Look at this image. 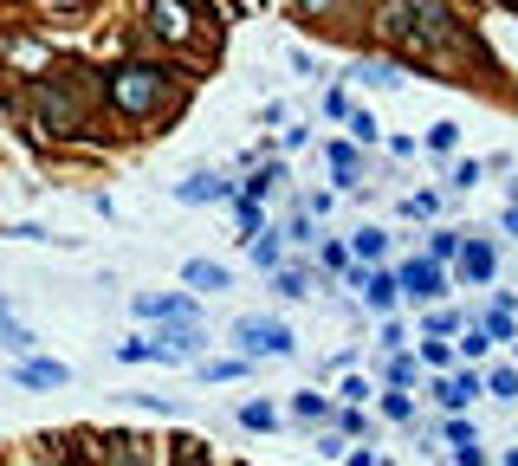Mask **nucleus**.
Listing matches in <instances>:
<instances>
[{
    "instance_id": "nucleus-7",
    "label": "nucleus",
    "mask_w": 518,
    "mask_h": 466,
    "mask_svg": "<svg viewBox=\"0 0 518 466\" xmlns=\"http://www.w3.org/2000/svg\"><path fill=\"white\" fill-rule=\"evenodd\" d=\"M136 311L156 318V324H195V305H188V298H169V292H143V298H136Z\"/></svg>"
},
{
    "instance_id": "nucleus-2",
    "label": "nucleus",
    "mask_w": 518,
    "mask_h": 466,
    "mask_svg": "<svg viewBox=\"0 0 518 466\" xmlns=\"http://www.w3.org/2000/svg\"><path fill=\"white\" fill-rule=\"evenodd\" d=\"M111 104H117V117H156V111H169V98H175V85H169V72L162 65H117L111 72Z\"/></svg>"
},
{
    "instance_id": "nucleus-5",
    "label": "nucleus",
    "mask_w": 518,
    "mask_h": 466,
    "mask_svg": "<svg viewBox=\"0 0 518 466\" xmlns=\"http://www.w3.org/2000/svg\"><path fill=\"white\" fill-rule=\"evenodd\" d=\"M13 382H20V389H65V382H72V369H65L59 356H26V363L13 369Z\"/></svg>"
},
{
    "instance_id": "nucleus-35",
    "label": "nucleus",
    "mask_w": 518,
    "mask_h": 466,
    "mask_svg": "<svg viewBox=\"0 0 518 466\" xmlns=\"http://www.w3.org/2000/svg\"><path fill=\"white\" fill-rule=\"evenodd\" d=\"M454 324H460L454 311H428V337H447V331H454Z\"/></svg>"
},
{
    "instance_id": "nucleus-31",
    "label": "nucleus",
    "mask_w": 518,
    "mask_h": 466,
    "mask_svg": "<svg viewBox=\"0 0 518 466\" xmlns=\"http://www.w3.org/2000/svg\"><path fill=\"white\" fill-rule=\"evenodd\" d=\"M350 136H357V143H376V117L370 111H350Z\"/></svg>"
},
{
    "instance_id": "nucleus-45",
    "label": "nucleus",
    "mask_w": 518,
    "mask_h": 466,
    "mask_svg": "<svg viewBox=\"0 0 518 466\" xmlns=\"http://www.w3.org/2000/svg\"><path fill=\"white\" fill-rule=\"evenodd\" d=\"M512 201H518V175H512Z\"/></svg>"
},
{
    "instance_id": "nucleus-27",
    "label": "nucleus",
    "mask_w": 518,
    "mask_h": 466,
    "mask_svg": "<svg viewBox=\"0 0 518 466\" xmlns=\"http://www.w3.org/2000/svg\"><path fill=\"white\" fill-rule=\"evenodd\" d=\"M272 285H279L285 298H305V292H311V285H305V272H298V266H285V272H279V279H272Z\"/></svg>"
},
{
    "instance_id": "nucleus-9",
    "label": "nucleus",
    "mask_w": 518,
    "mask_h": 466,
    "mask_svg": "<svg viewBox=\"0 0 518 466\" xmlns=\"http://www.w3.org/2000/svg\"><path fill=\"white\" fill-rule=\"evenodd\" d=\"M493 266H499V259H493V246H486V240H467V246H460V279L486 285V279H493Z\"/></svg>"
},
{
    "instance_id": "nucleus-36",
    "label": "nucleus",
    "mask_w": 518,
    "mask_h": 466,
    "mask_svg": "<svg viewBox=\"0 0 518 466\" xmlns=\"http://www.w3.org/2000/svg\"><path fill=\"white\" fill-rule=\"evenodd\" d=\"M447 356H454V344H421V363H428V369H441Z\"/></svg>"
},
{
    "instance_id": "nucleus-16",
    "label": "nucleus",
    "mask_w": 518,
    "mask_h": 466,
    "mask_svg": "<svg viewBox=\"0 0 518 466\" xmlns=\"http://www.w3.org/2000/svg\"><path fill=\"white\" fill-rule=\"evenodd\" d=\"M486 337H499V344H512V337H518L512 305H493V311H486Z\"/></svg>"
},
{
    "instance_id": "nucleus-4",
    "label": "nucleus",
    "mask_w": 518,
    "mask_h": 466,
    "mask_svg": "<svg viewBox=\"0 0 518 466\" xmlns=\"http://www.w3.org/2000/svg\"><path fill=\"white\" fill-rule=\"evenodd\" d=\"M395 292H408V298H441L447 279H441V266H434V259H408V266L395 272Z\"/></svg>"
},
{
    "instance_id": "nucleus-28",
    "label": "nucleus",
    "mask_w": 518,
    "mask_h": 466,
    "mask_svg": "<svg viewBox=\"0 0 518 466\" xmlns=\"http://www.w3.org/2000/svg\"><path fill=\"white\" fill-rule=\"evenodd\" d=\"M486 344H493V337H486V331H467V337H454V350L467 356V363H473V356H486Z\"/></svg>"
},
{
    "instance_id": "nucleus-23",
    "label": "nucleus",
    "mask_w": 518,
    "mask_h": 466,
    "mask_svg": "<svg viewBox=\"0 0 518 466\" xmlns=\"http://www.w3.org/2000/svg\"><path fill=\"white\" fill-rule=\"evenodd\" d=\"M0 344H7L13 356H26L33 350V331H26V324H0Z\"/></svg>"
},
{
    "instance_id": "nucleus-42",
    "label": "nucleus",
    "mask_w": 518,
    "mask_h": 466,
    "mask_svg": "<svg viewBox=\"0 0 518 466\" xmlns=\"http://www.w3.org/2000/svg\"><path fill=\"white\" fill-rule=\"evenodd\" d=\"M506 466H518V447H512V454H506Z\"/></svg>"
},
{
    "instance_id": "nucleus-13",
    "label": "nucleus",
    "mask_w": 518,
    "mask_h": 466,
    "mask_svg": "<svg viewBox=\"0 0 518 466\" xmlns=\"http://www.w3.org/2000/svg\"><path fill=\"white\" fill-rule=\"evenodd\" d=\"M331 175H337V182H344V188H357L363 162H357V149H350V143H331Z\"/></svg>"
},
{
    "instance_id": "nucleus-47",
    "label": "nucleus",
    "mask_w": 518,
    "mask_h": 466,
    "mask_svg": "<svg viewBox=\"0 0 518 466\" xmlns=\"http://www.w3.org/2000/svg\"><path fill=\"white\" fill-rule=\"evenodd\" d=\"M506 7H512V0H506Z\"/></svg>"
},
{
    "instance_id": "nucleus-41",
    "label": "nucleus",
    "mask_w": 518,
    "mask_h": 466,
    "mask_svg": "<svg viewBox=\"0 0 518 466\" xmlns=\"http://www.w3.org/2000/svg\"><path fill=\"white\" fill-rule=\"evenodd\" d=\"M298 7H311V13H318V7H331V0H298Z\"/></svg>"
},
{
    "instance_id": "nucleus-20",
    "label": "nucleus",
    "mask_w": 518,
    "mask_h": 466,
    "mask_svg": "<svg viewBox=\"0 0 518 466\" xmlns=\"http://www.w3.org/2000/svg\"><path fill=\"white\" fill-rule=\"evenodd\" d=\"M454 253H460V233H454V227H441V233L428 240V253H421V259H434V266H441V259H454Z\"/></svg>"
},
{
    "instance_id": "nucleus-26",
    "label": "nucleus",
    "mask_w": 518,
    "mask_h": 466,
    "mask_svg": "<svg viewBox=\"0 0 518 466\" xmlns=\"http://www.w3.org/2000/svg\"><path fill=\"white\" fill-rule=\"evenodd\" d=\"M383 376L395 382V389H402V382H415V356H402V350H395V356H389V369H383Z\"/></svg>"
},
{
    "instance_id": "nucleus-21",
    "label": "nucleus",
    "mask_w": 518,
    "mask_h": 466,
    "mask_svg": "<svg viewBox=\"0 0 518 466\" xmlns=\"http://www.w3.org/2000/svg\"><path fill=\"white\" fill-rule=\"evenodd\" d=\"M240 428H253V434H266V428H279V415H272L266 402H247L240 408Z\"/></svg>"
},
{
    "instance_id": "nucleus-48",
    "label": "nucleus",
    "mask_w": 518,
    "mask_h": 466,
    "mask_svg": "<svg viewBox=\"0 0 518 466\" xmlns=\"http://www.w3.org/2000/svg\"><path fill=\"white\" fill-rule=\"evenodd\" d=\"M512 7H518V0H512Z\"/></svg>"
},
{
    "instance_id": "nucleus-18",
    "label": "nucleus",
    "mask_w": 518,
    "mask_h": 466,
    "mask_svg": "<svg viewBox=\"0 0 518 466\" xmlns=\"http://www.w3.org/2000/svg\"><path fill=\"white\" fill-rule=\"evenodd\" d=\"M480 175H486V162H473V156H467V162H454V175H447V188H454V195H467V188L480 182Z\"/></svg>"
},
{
    "instance_id": "nucleus-22",
    "label": "nucleus",
    "mask_w": 518,
    "mask_h": 466,
    "mask_svg": "<svg viewBox=\"0 0 518 466\" xmlns=\"http://www.w3.org/2000/svg\"><path fill=\"white\" fill-rule=\"evenodd\" d=\"M350 253H357V259H383V233H376V227H363L357 240H350Z\"/></svg>"
},
{
    "instance_id": "nucleus-32",
    "label": "nucleus",
    "mask_w": 518,
    "mask_h": 466,
    "mask_svg": "<svg viewBox=\"0 0 518 466\" xmlns=\"http://www.w3.org/2000/svg\"><path fill=\"white\" fill-rule=\"evenodd\" d=\"M117 356H124V363H149V356H156V344H143V337H130V344H117Z\"/></svg>"
},
{
    "instance_id": "nucleus-12",
    "label": "nucleus",
    "mask_w": 518,
    "mask_h": 466,
    "mask_svg": "<svg viewBox=\"0 0 518 466\" xmlns=\"http://www.w3.org/2000/svg\"><path fill=\"white\" fill-rule=\"evenodd\" d=\"M363 298H370V311H389L395 305V272H383V266H376V272H363Z\"/></svg>"
},
{
    "instance_id": "nucleus-40",
    "label": "nucleus",
    "mask_w": 518,
    "mask_h": 466,
    "mask_svg": "<svg viewBox=\"0 0 518 466\" xmlns=\"http://www.w3.org/2000/svg\"><path fill=\"white\" fill-rule=\"evenodd\" d=\"M499 227H506V233H518V201H512L506 214H499Z\"/></svg>"
},
{
    "instance_id": "nucleus-38",
    "label": "nucleus",
    "mask_w": 518,
    "mask_h": 466,
    "mask_svg": "<svg viewBox=\"0 0 518 466\" xmlns=\"http://www.w3.org/2000/svg\"><path fill=\"white\" fill-rule=\"evenodd\" d=\"M454 466H486V454H480V447H460V454H454Z\"/></svg>"
},
{
    "instance_id": "nucleus-24",
    "label": "nucleus",
    "mask_w": 518,
    "mask_h": 466,
    "mask_svg": "<svg viewBox=\"0 0 518 466\" xmlns=\"http://www.w3.org/2000/svg\"><path fill=\"white\" fill-rule=\"evenodd\" d=\"M383 415H389V421H415V402H408L402 389H389V395H383Z\"/></svg>"
},
{
    "instance_id": "nucleus-8",
    "label": "nucleus",
    "mask_w": 518,
    "mask_h": 466,
    "mask_svg": "<svg viewBox=\"0 0 518 466\" xmlns=\"http://www.w3.org/2000/svg\"><path fill=\"white\" fill-rule=\"evenodd\" d=\"M175 201H234V182H221V175H188V182H175Z\"/></svg>"
},
{
    "instance_id": "nucleus-44",
    "label": "nucleus",
    "mask_w": 518,
    "mask_h": 466,
    "mask_svg": "<svg viewBox=\"0 0 518 466\" xmlns=\"http://www.w3.org/2000/svg\"><path fill=\"white\" fill-rule=\"evenodd\" d=\"M0 324H7V298H0Z\"/></svg>"
},
{
    "instance_id": "nucleus-29",
    "label": "nucleus",
    "mask_w": 518,
    "mask_h": 466,
    "mask_svg": "<svg viewBox=\"0 0 518 466\" xmlns=\"http://www.w3.org/2000/svg\"><path fill=\"white\" fill-rule=\"evenodd\" d=\"M337 434H363V441H370V415H357V408H344V415H337Z\"/></svg>"
},
{
    "instance_id": "nucleus-3",
    "label": "nucleus",
    "mask_w": 518,
    "mask_h": 466,
    "mask_svg": "<svg viewBox=\"0 0 518 466\" xmlns=\"http://www.w3.org/2000/svg\"><path fill=\"white\" fill-rule=\"evenodd\" d=\"M234 344L247 356H292V331L272 324V318H240L234 324Z\"/></svg>"
},
{
    "instance_id": "nucleus-6",
    "label": "nucleus",
    "mask_w": 518,
    "mask_h": 466,
    "mask_svg": "<svg viewBox=\"0 0 518 466\" xmlns=\"http://www.w3.org/2000/svg\"><path fill=\"white\" fill-rule=\"evenodd\" d=\"M473 395H486L480 369H460V376H441V382H434V402H441V408H467Z\"/></svg>"
},
{
    "instance_id": "nucleus-10",
    "label": "nucleus",
    "mask_w": 518,
    "mask_h": 466,
    "mask_svg": "<svg viewBox=\"0 0 518 466\" xmlns=\"http://www.w3.org/2000/svg\"><path fill=\"white\" fill-rule=\"evenodd\" d=\"M149 20H156L162 39H188L195 26H188V7H175V0H149Z\"/></svg>"
},
{
    "instance_id": "nucleus-34",
    "label": "nucleus",
    "mask_w": 518,
    "mask_h": 466,
    "mask_svg": "<svg viewBox=\"0 0 518 466\" xmlns=\"http://www.w3.org/2000/svg\"><path fill=\"white\" fill-rule=\"evenodd\" d=\"M447 441H454V454H460V447H473L480 434H473V421H454V428H447Z\"/></svg>"
},
{
    "instance_id": "nucleus-30",
    "label": "nucleus",
    "mask_w": 518,
    "mask_h": 466,
    "mask_svg": "<svg viewBox=\"0 0 518 466\" xmlns=\"http://www.w3.org/2000/svg\"><path fill=\"white\" fill-rule=\"evenodd\" d=\"M460 143V123H434L428 130V149H454Z\"/></svg>"
},
{
    "instance_id": "nucleus-46",
    "label": "nucleus",
    "mask_w": 518,
    "mask_h": 466,
    "mask_svg": "<svg viewBox=\"0 0 518 466\" xmlns=\"http://www.w3.org/2000/svg\"><path fill=\"white\" fill-rule=\"evenodd\" d=\"M512 344H518V337H512Z\"/></svg>"
},
{
    "instance_id": "nucleus-19",
    "label": "nucleus",
    "mask_w": 518,
    "mask_h": 466,
    "mask_svg": "<svg viewBox=\"0 0 518 466\" xmlns=\"http://www.w3.org/2000/svg\"><path fill=\"white\" fill-rule=\"evenodd\" d=\"M350 78H363V85H402V72L395 65H383V59H370V65H357Z\"/></svg>"
},
{
    "instance_id": "nucleus-11",
    "label": "nucleus",
    "mask_w": 518,
    "mask_h": 466,
    "mask_svg": "<svg viewBox=\"0 0 518 466\" xmlns=\"http://www.w3.org/2000/svg\"><path fill=\"white\" fill-rule=\"evenodd\" d=\"M182 279L195 285V292H227V266H221V259H188Z\"/></svg>"
},
{
    "instance_id": "nucleus-43",
    "label": "nucleus",
    "mask_w": 518,
    "mask_h": 466,
    "mask_svg": "<svg viewBox=\"0 0 518 466\" xmlns=\"http://www.w3.org/2000/svg\"><path fill=\"white\" fill-rule=\"evenodd\" d=\"M175 7H201V0H175Z\"/></svg>"
},
{
    "instance_id": "nucleus-1",
    "label": "nucleus",
    "mask_w": 518,
    "mask_h": 466,
    "mask_svg": "<svg viewBox=\"0 0 518 466\" xmlns=\"http://www.w3.org/2000/svg\"><path fill=\"white\" fill-rule=\"evenodd\" d=\"M383 33L408 52H428V46H441V39L454 33V13H447V0H389Z\"/></svg>"
},
{
    "instance_id": "nucleus-17",
    "label": "nucleus",
    "mask_w": 518,
    "mask_h": 466,
    "mask_svg": "<svg viewBox=\"0 0 518 466\" xmlns=\"http://www.w3.org/2000/svg\"><path fill=\"white\" fill-rule=\"evenodd\" d=\"M486 395H499V402H518V369H493V376H480Z\"/></svg>"
},
{
    "instance_id": "nucleus-14",
    "label": "nucleus",
    "mask_w": 518,
    "mask_h": 466,
    "mask_svg": "<svg viewBox=\"0 0 518 466\" xmlns=\"http://www.w3.org/2000/svg\"><path fill=\"white\" fill-rule=\"evenodd\" d=\"M285 182V169H279V162H272V169H259L253 175V182H240V201H266L272 195V188H279Z\"/></svg>"
},
{
    "instance_id": "nucleus-37",
    "label": "nucleus",
    "mask_w": 518,
    "mask_h": 466,
    "mask_svg": "<svg viewBox=\"0 0 518 466\" xmlns=\"http://www.w3.org/2000/svg\"><path fill=\"white\" fill-rule=\"evenodd\" d=\"M324 266H331V272H344V266H350V253H344L337 240H324Z\"/></svg>"
},
{
    "instance_id": "nucleus-15",
    "label": "nucleus",
    "mask_w": 518,
    "mask_h": 466,
    "mask_svg": "<svg viewBox=\"0 0 518 466\" xmlns=\"http://www.w3.org/2000/svg\"><path fill=\"white\" fill-rule=\"evenodd\" d=\"M292 415H298V421H331V402H324V395H311V389H298V395H292Z\"/></svg>"
},
{
    "instance_id": "nucleus-25",
    "label": "nucleus",
    "mask_w": 518,
    "mask_h": 466,
    "mask_svg": "<svg viewBox=\"0 0 518 466\" xmlns=\"http://www.w3.org/2000/svg\"><path fill=\"white\" fill-rule=\"evenodd\" d=\"M253 266H279V240L272 233H253Z\"/></svg>"
},
{
    "instance_id": "nucleus-33",
    "label": "nucleus",
    "mask_w": 518,
    "mask_h": 466,
    "mask_svg": "<svg viewBox=\"0 0 518 466\" xmlns=\"http://www.w3.org/2000/svg\"><path fill=\"white\" fill-rule=\"evenodd\" d=\"M344 441H350V434H324V441H318V454H324V460H344V454H350Z\"/></svg>"
},
{
    "instance_id": "nucleus-39",
    "label": "nucleus",
    "mask_w": 518,
    "mask_h": 466,
    "mask_svg": "<svg viewBox=\"0 0 518 466\" xmlns=\"http://www.w3.org/2000/svg\"><path fill=\"white\" fill-rule=\"evenodd\" d=\"M350 466H389L383 454H363V447H357V454H350Z\"/></svg>"
}]
</instances>
